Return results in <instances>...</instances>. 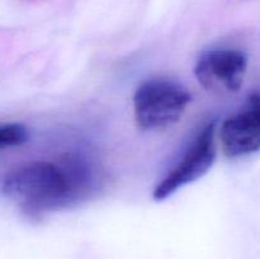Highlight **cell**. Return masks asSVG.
<instances>
[{
  "label": "cell",
  "instance_id": "6da1fadb",
  "mask_svg": "<svg viewBox=\"0 0 260 259\" xmlns=\"http://www.w3.org/2000/svg\"><path fill=\"white\" fill-rule=\"evenodd\" d=\"M80 173L73 164L30 161L5 175L3 192L24 212L40 215L69 202L83 179Z\"/></svg>",
  "mask_w": 260,
  "mask_h": 259
},
{
  "label": "cell",
  "instance_id": "7a4b0ae2",
  "mask_svg": "<svg viewBox=\"0 0 260 259\" xmlns=\"http://www.w3.org/2000/svg\"><path fill=\"white\" fill-rule=\"evenodd\" d=\"M192 101L189 91L175 81L150 79L136 89L134 112L142 130H161L177 123Z\"/></svg>",
  "mask_w": 260,
  "mask_h": 259
},
{
  "label": "cell",
  "instance_id": "3957f363",
  "mask_svg": "<svg viewBox=\"0 0 260 259\" xmlns=\"http://www.w3.org/2000/svg\"><path fill=\"white\" fill-rule=\"evenodd\" d=\"M216 124L207 123L194 137L179 163L155 187L152 197L164 201L178 189L202 178L212 168L216 160Z\"/></svg>",
  "mask_w": 260,
  "mask_h": 259
},
{
  "label": "cell",
  "instance_id": "277c9868",
  "mask_svg": "<svg viewBox=\"0 0 260 259\" xmlns=\"http://www.w3.org/2000/svg\"><path fill=\"white\" fill-rule=\"evenodd\" d=\"M248 68V57L233 48H216L203 52L194 66V75L206 90L236 93L241 88Z\"/></svg>",
  "mask_w": 260,
  "mask_h": 259
},
{
  "label": "cell",
  "instance_id": "5b68a950",
  "mask_svg": "<svg viewBox=\"0 0 260 259\" xmlns=\"http://www.w3.org/2000/svg\"><path fill=\"white\" fill-rule=\"evenodd\" d=\"M220 141L228 157H241L260 149V94L248 96L243 108L225 119Z\"/></svg>",
  "mask_w": 260,
  "mask_h": 259
},
{
  "label": "cell",
  "instance_id": "8992f818",
  "mask_svg": "<svg viewBox=\"0 0 260 259\" xmlns=\"http://www.w3.org/2000/svg\"><path fill=\"white\" fill-rule=\"evenodd\" d=\"M28 130L17 122H0V150L17 147L28 141Z\"/></svg>",
  "mask_w": 260,
  "mask_h": 259
}]
</instances>
